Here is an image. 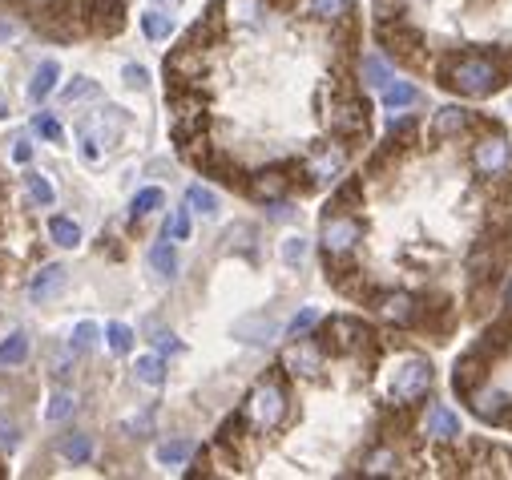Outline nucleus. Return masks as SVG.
Segmentation results:
<instances>
[{
  "mask_svg": "<svg viewBox=\"0 0 512 480\" xmlns=\"http://www.w3.org/2000/svg\"><path fill=\"white\" fill-rule=\"evenodd\" d=\"M327 287L420 343L476 331L512 279V134L472 105L392 117L319 214Z\"/></svg>",
  "mask_w": 512,
  "mask_h": 480,
  "instance_id": "nucleus-1",
  "label": "nucleus"
},
{
  "mask_svg": "<svg viewBox=\"0 0 512 480\" xmlns=\"http://www.w3.org/2000/svg\"><path fill=\"white\" fill-rule=\"evenodd\" d=\"M359 0H210L170 49V142L230 194H327L375 142Z\"/></svg>",
  "mask_w": 512,
  "mask_h": 480,
  "instance_id": "nucleus-2",
  "label": "nucleus"
},
{
  "mask_svg": "<svg viewBox=\"0 0 512 480\" xmlns=\"http://www.w3.org/2000/svg\"><path fill=\"white\" fill-rule=\"evenodd\" d=\"M436 359L416 335L335 311L291 335L190 476H512V448L436 440Z\"/></svg>",
  "mask_w": 512,
  "mask_h": 480,
  "instance_id": "nucleus-3",
  "label": "nucleus"
},
{
  "mask_svg": "<svg viewBox=\"0 0 512 480\" xmlns=\"http://www.w3.org/2000/svg\"><path fill=\"white\" fill-rule=\"evenodd\" d=\"M379 57L456 101L512 85V0H371Z\"/></svg>",
  "mask_w": 512,
  "mask_h": 480,
  "instance_id": "nucleus-4",
  "label": "nucleus"
},
{
  "mask_svg": "<svg viewBox=\"0 0 512 480\" xmlns=\"http://www.w3.org/2000/svg\"><path fill=\"white\" fill-rule=\"evenodd\" d=\"M456 404L484 428L512 436V279L496 311L476 327L452 364Z\"/></svg>",
  "mask_w": 512,
  "mask_h": 480,
  "instance_id": "nucleus-5",
  "label": "nucleus"
},
{
  "mask_svg": "<svg viewBox=\"0 0 512 480\" xmlns=\"http://www.w3.org/2000/svg\"><path fill=\"white\" fill-rule=\"evenodd\" d=\"M5 9L41 41H101L125 29L130 0H5Z\"/></svg>",
  "mask_w": 512,
  "mask_h": 480,
  "instance_id": "nucleus-6",
  "label": "nucleus"
},
{
  "mask_svg": "<svg viewBox=\"0 0 512 480\" xmlns=\"http://www.w3.org/2000/svg\"><path fill=\"white\" fill-rule=\"evenodd\" d=\"M65 279H69V271H65L61 263H49V267H41V271L33 275V283H29V299H33V303H45V299H53V295L65 287Z\"/></svg>",
  "mask_w": 512,
  "mask_h": 480,
  "instance_id": "nucleus-7",
  "label": "nucleus"
},
{
  "mask_svg": "<svg viewBox=\"0 0 512 480\" xmlns=\"http://www.w3.org/2000/svg\"><path fill=\"white\" fill-rule=\"evenodd\" d=\"M379 101H383V109L400 113V109H412V105H420V101H424V93H420L412 81H388V85L379 89Z\"/></svg>",
  "mask_w": 512,
  "mask_h": 480,
  "instance_id": "nucleus-8",
  "label": "nucleus"
},
{
  "mask_svg": "<svg viewBox=\"0 0 512 480\" xmlns=\"http://www.w3.org/2000/svg\"><path fill=\"white\" fill-rule=\"evenodd\" d=\"M57 77H61V65L49 57V61H41L37 65V73H33V81H29V105H41L53 89H57Z\"/></svg>",
  "mask_w": 512,
  "mask_h": 480,
  "instance_id": "nucleus-9",
  "label": "nucleus"
},
{
  "mask_svg": "<svg viewBox=\"0 0 512 480\" xmlns=\"http://www.w3.org/2000/svg\"><path fill=\"white\" fill-rule=\"evenodd\" d=\"M29 359V335L25 331H13L5 343H0V368H17Z\"/></svg>",
  "mask_w": 512,
  "mask_h": 480,
  "instance_id": "nucleus-10",
  "label": "nucleus"
},
{
  "mask_svg": "<svg viewBox=\"0 0 512 480\" xmlns=\"http://www.w3.org/2000/svg\"><path fill=\"white\" fill-rule=\"evenodd\" d=\"M49 238L57 247H81V226L73 222V218H65V214H57V218H49Z\"/></svg>",
  "mask_w": 512,
  "mask_h": 480,
  "instance_id": "nucleus-11",
  "label": "nucleus"
},
{
  "mask_svg": "<svg viewBox=\"0 0 512 480\" xmlns=\"http://www.w3.org/2000/svg\"><path fill=\"white\" fill-rule=\"evenodd\" d=\"M142 33H146L150 41H170V37H174V17L150 9V13H142Z\"/></svg>",
  "mask_w": 512,
  "mask_h": 480,
  "instance_id": "nucleus-12",
  "label": "nucleus"
},
{
  "mask_svg": "<svg viewBox=\"0 0 512 480\" xmlns=\"http://www.w3.org/2000/svg\"><path fill=\"white\" fill-rule=\"evenodd\" d=\"M134 376H138L146 388H162V384H166V368H162L158 355H142L138 364H134Z\"/></svg>",
  "mask_w": 512,
  "mask_h": 480,
  "instance_id": "nucleus-13",
  "label": "nucleus"
},
{
  "mask_svg": "<svg viewBox=\"0 0 512 480\" xmlns=\"http://www.w3.org/2000/svg\"><path fill=\"white\" fill-rule=\"evenodd\" d=\"M25 190H29V198L37 202V206H53L57 202V190H53V182L45 178V174H25Z\"/></svg>",
  "mask_w": 512,
  "mask_h": 480,
  "instance_id": "nucleus-14",
  "label": "nucleus"
},
{
  "mask_svg": "<svg viewBox=\"0 0 512 480\" xmlns=\"http://www.w3.org/2000/svg\"><path fill=\"white\" fill-rule=\"evenodd\" d=\"M186 202H190V210H198L202 218H214V214H218V194L206 190V186H190V190H186Z\"/></svg>",
  "mask_w": 512,
  "mask_h": 480,
  "instance_id": "nucleus-15",
  "label": "nucleus"
},
{
  "mask_svg": "<svg viewBox=\"0 0 512 480\" xmlns=\"http://www.w3.org/2000/svg\"><path fill=\"white\" fill-rule=\"evenodd\" d=\"M150 267H154L158 275H166V279H170V275H178V255H174V247H170V238L150 251Z\"/></svg>",
  "mask_w": 512,
  "mask_h": 480,
  "instance_id": "nucleus-16",
  "label": "nucleus"
},
{
  "mask_svg": "<svg viewBox=\"0 0 512 480\" xmlns=\"http://www.w3.org/2000/svg\"><path fill=\"white\" fill-rule=\"evenodd\" d=\"M61 456H65V460H73V464H85V460L93 456L89 436H65V440H61Z\"/></svg>",
  "mask_w": 512,
  "mask_h": 480,
  "instance_id": "nucleus-17",
  "label": "nucleus"
},
{
  "mask_svg": "<svg viewBox=\"0 0 512 480\" xmlns=\"http://www.w3.org/2000/svg\"><path fill=\"white\" fill-rule=\"evenodd\" d=\"M194 456V444L190 440H170L158 448V464H186Z\"/></svg>",
  "mask_w": 512,
  "mask_h": 480,
  "instance_id": "nucleus-18",
  "label": "nucleus"
},
{
  "mask_svg": "<svg viewBox=\"0 0 512 480\" xmlns=\"http://www.w3.org/2000/svg\"><path fill=\"white\" fill-rule=\"evenodd\" d=\"M162 202H166V194L150 186V190H138V194H134V202H130V210H134V218H146V214H150V210H158Z\"/></svg>",
  "mask_w": 512,
  "mask_h": 480,
  "instance_id": "nucleus-19",
  "label": "nucleus"
},
{
  "mask_svg": "<svg viewBox=\"0 0 512 480\" xmlns=\"http://www.w3.org/2000/svg\"><path fill=\"white\" fill-rule=\"evenodd\" d=\"M105 339H109V347H113L117 355H125V351L134 347V331L125 327V323H109V327H105Z\"/></svg>",
  "mask_w": 512,
  "mask_h": 480,
  "instance_id": "nucleus-20",
  "label": "nucleus"
},
{
  "mask_svg": "<svg viewBox=\"0 0 512 480\" xmlns=\"http://www.w3.org/2000/svg\"><path fill=\"white\" fill-rule=\"evenodd\" d=\"M166 238H170V243H186V238H190V214L186 210H174L166 218Z\"/></svg>",
  "mask_w": 512,
  "mask_h": 480,
  "instance_id": "nucleus-21",
  "label": "nucleus"
},
{
  "mask_svg": "<svg viewBox=\"0 0 512 480\" xmlns=\"http://www.w3.org/2000/svg\"><path fill=\"white\" fill-rule=\"evenodd\" d=\"M33 130H37V134H41L45 142H53V146H57V142L65 138V130H61V122H57V117H53V113H41V117H37V122H33Z\"/></svg>",
  "mask_w": 512,
  "mask_h": 480,
  "instance_id": "nucleus-22",
  "label": "nucleus"
},
{
  "mask_svg": "<svg viewBox=\"0 0 512 480\" xmlns=\"http://www.w3.org/2000/svg\"><path fill=\"white\" fill-rule=\"evenodd\" d=\"M307 251H311V247H307V238L291 234V238H287V243H283V263H287V267H299V263L307 259Z\"/></svg>",
  "mask_w": 512,
  "mask_h": 480,
  "instance_id": "nucleus-23",
  "label": "nucleus"
},
{
  "mask_svg": "<svg viewBox=\"0 0 512 480\" xmlns=\"http://www.w3.org/2000/svg\"><path fill=\"white\" fill-rule=\"evenodd\" d=\"M85 97H97V81H89V77H77L65 93H61V101L65 105H73V101H85Z\"/></svg>",
  "mask_w": 512,
  "mask_h": 480,
  "instance_id": "nucleus-24",
  "label": "nucleus"
},
{
  "mask_svg": "<svg viewBox=\"0 0 512 480\" xmlns=\"http://www.w3.org/2000/svg\"><path fill=\"white\" fill-rule=\"evenodd\" d=\"M97 335H101L97 323H77V327H73V351H89V347L97 343Z\"/></svg>",
  "mask_w": 512,
  "mask_h": 480,
  "instance_id": "nucleus-25",
  "label": "nucleus"
},
{
  "mask_svg": "<svg viewBox=\"0 0 512 480\" xmlns=\"http://www.w3.org/2000/svg\"><path fill=\"white\" fill-rule=\"evenodd\" d=\"M315 323H319V311H315V307H303V311L291 319V327H287V331H291V335H303V331H311Z\"/></svg>",
  "mask_w": 512,
  "mask_h": 480,
  "instance_id": "nucleus-26",
  "label": "nucleus"
},
{
  "mask_svg": "<svg viewBox=\"0 0 512 480\" xmlns=\"http://www.w3.org/2000/svg\"><path fill=\"white\" fill-rule=\"evenodd\" d=\"M69 412H73V396L69 392H57L53 404H49V412H45V420H65Z\"/></svg>",
  "mask_w": 512,
  "mask_h": 480,
  "instance_id": "nucleus-27",
  "label": "nucleus"
},
{
  "mask_svg": "<svg viewBox=\"0 0 512 480\" xmlns=\"http://www.w3.org/2000/svg\"><path fill=\"white\" fill-rule=\"evenodd\" d=\"M259 331H263V339L271 343V339L279 335V323H271V319L263 323V319H259ZM234 335H242V339H246V335H250V323H238V327H234Z\"/></svg>",
  "mask_w": 512,
  "mask_h": 480,
  "instance_id": "nucleus-28",
  "label": "nucleus"
},
{
  "mask_svg": "<svg viewBox=\"0 0 512 480\" xmlns=\"http://www.w3.org/2000/svg\"><path fill=\"white\" fill-rule=\"evenodd\" d=\"M9 162H17V166H29V162H33V146H29L25 138H17V142H13V154H9Z\"/></svg>",
  "mask_w": 512,
  "mask_h": 480,
  "instance_id": "nucleus-29",
  "label": "nucleus"
},
{
  "mask_svg": "<svg viewBox=\"0 0 512 480\" xmlns=\"http://www.w3.org/2000/svg\"><path fill=\"white\" fill-rule=\"evenodd\" d=\"M125 81H130V85H146V69L142 65H125Z\"/></svg>",
  "mask_w": 512,
  "mask_h": 480,
  "instance_id": "nucleus-30",
  "label": "nucleus"
},
{
  "mask_svg": "<svg viewBox=\"0 0 512 480\" xmlns=\"http://www.w3.org/2000/svg\"><path fill=\"white\" fill-rule=\"evenodd\" d=\"M158 351H182V343L174 335H158Z\"/></svg>",
  "mask_w": 512,
  "mask_h": 480,
  "instance_id": "nucleus-31",
  "label": "nucleus"
},
{
  "mask_svg": "<svg viewBox=\"0 0 512 480\" xmlns=\"http://www.w3.org/2000/svg\"><path fill=\"white\" fill-rule=\"evenodd\" d=\"M154 5H166V9H182V0H154Z\"/></svg>",
  "mask_w": 512,
  "mask_h": 480,
  "instance_id": "nucleus-32",
  "label": "nucleus"
},
{
  "mask_svg": "<svg viewBox=\"0 0 512 480\" xmlns=\"http://www.w3.org/2000/svg\"><path fill=\"white\" fill-rule=\"evenodd\" d=\"M0 476H5V456H0Z\"/></svg>",
  "mask_w": 512,
  "mask_h": 480,
  "instance_id": "nucleus-33",
  "label": "nucleus"
}]
</instances>
